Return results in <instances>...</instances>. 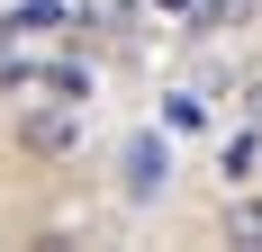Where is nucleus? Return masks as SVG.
Wrapping results in <instances>:
<instances>
[{"label":"nucleus","instance_id":"f257e3e1","mask_svg":"<svg viewBox=\"0 0 262 252\" xmlns=\"http://www.w3.org/2000/svg\"><path fill=\"white\" fill-rule=\"evenodd\" d=\"M163 180H172V135H154V126L127 135V153H118V189H127V198H154Z\"/></svg>","mask_w":262,"mask_h":252},{"label":"nucleus","instance_id":"20e7f679","mask_svg":"<svg viewBox=\"0 0 262 252\" xmlns=\"http://www.w3.org/2000/svg\"><path fill=\"white\" fill-rule=\"evenodd\" d=\"M27 81H36V90H54L63 108H81V99H91V72H81V63H27Z\"/></svg>","mask_w":262,"mask_h":252},{"label":"nucleus","instance_id":"423d86ee","mask_svg":"<svg viewBox=\"0 0 262 252\" xmlns=\"http://www.w3.org/2000/svg\"><path fill=\"white\" fill-rule=\"evenodd\" d=\"M217 162H226V180H253V162H262V135H226V153H217Z\"/></svg>","mask_w":262,"mask_h":252},{"label":"nucleus","instance_id":"0eeeda50","mask_svg":"<svg viewBox=\"0 0 262 252\" xmlns=\"http://www.w3.org/2000/svg\"><path fill=\"white\" fill-rule=\"evenodd\" d=\"M226 243H262V198H235V207H226Z\"/></svg>","mask_w":262,"mask_h":252},{"label":"nucleus","instance_id":"6e6552de","mask_svg":"<svg viewBox=\"0 0 262 252\" xmlns=\"http://www.w3.org/2000/svg\"><path fill=\"white\" fill-rule=\"evenodd\" d=\"M244 108H253V117H262V81H253V90H244Z\"/></svg>","mask_w":262,"mask_h":252},{"label":"nucleus","instance_id":"7ed1b4c3","mask_svg":"<svg viewBox=\"0 0 262 252\" xmlns=\"http://www.w3.org/2000/svg\"><path fill=\"white\" fill-rule=\"evenodd\" d=\"M63 27H73L63 0H9V36H63Z\"/></svg>","mask_w":262,"mask_h":252},{"label":"nucleus","instance_id":"39448f33","mask_svg":"<svg viewBox=\"0 0 262 252\" xmlns=\"http://www.w3.org/2000/svg\"><path fill=\"white\" fill-rule=\"evenodd\" d=\"M163 126H172V135L208 126V99H199V90H172V99H163Z\"/></svg>","mask_w":262,"mask_h":252},{"label":"nucleus","instance_id":"f03ea898","mask_svg":"<svg viewBox=\"0 0 262 252\" xmlns=\"http://www.w3.org/2000/svg\"><path fill=\"white\" fill-rule=\"evenodd\" d=\"M18 144L36 153V162H63V153L81 144V108H63V99H46V108H27V117H18Z\"/></svg>","mask_w":262,"mask_h":252}]
</instances>
